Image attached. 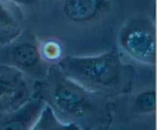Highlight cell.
<instances>
[{
    "label": "cell",
    "instance_id": "obj_1",
    "mask_svg": "<svg viewBox=\"0 0 157 130\" xmlns=\"http://www.w3.org/2000/svg\"><path fill=\"white\" fill-rule=\"evenodd\" d=\"M60 70L84 88L109 89L119 81L121 61L115 53L94 57H67L60 62Z\"/></svg>",
    "mask_w": 157,
    "mask_h": 130
},
{
    "label": "cell",
    "instance_id": "obj_5",
    "mask_svg": "<svg viewBox=\"0 0 157 130\" xmlns=\"http://www.w3.org/2000/svg\"><path fill=\"white\" fill-rule=\"evenodd\" d=\"M105 6L104 0H65L64 11L75 21H87L98 15Z\"/></svg>",
    "mask_w": 157,
    "mask_h": 130
},
{
    "label": "cell",
    "instance_id": "obj_2",
    "mask_svg": "<svg viewBox=\"0 0 157 130\" xmlns=\"http://www.w3.org/2000/svg\"><path fill=\"white\" fill-rule=\"evenodd\" d=\"M48 97L59 114L68 120H78L93 110L94 102L87 90L62 72L53 76Z\"/></svg>",
    "mask_w": 157,
    "mask_h": 130
},
{
    "label": "cell",
    "instance_id": "obj_6",
    "mask_svg": "<svg viewBox=\"0 0 157 130\" xmlns=\"http://www.w3.org/2000/svg\"><path fill=\"white\" fill-rule=\"evenodd\" d=\"M12 55L15 64L23 70H34L41 65V55L38 48L30 43H24L15 47Z\"/></svg>",
    "mask_w": 157,
    "mask_h": 130
},
{
    "label": "cell",
    "instance_id": "obj_3",
    "mask_svg": "<svg viewBox=\"0 0 157 130\" xmlns=\"http://www.w3.org/2000/svg\"><path fill=\"white\" fill-rule=\"evenodd\" d=\"M29 95L30 87L22 72L13 66L0 64V114L16 111Z\"/></svg>",
    "mask_w": 157,
    "mask_h": 130
},
{
    "label": "cell",
    "instance_id": "obj_7",
    "mask_svg": "<svg viewBox=\"0 0 157 130\" xmlns=\"http://www.w3.org/2000/svg\"><path fill=\"white\" fill-rule=\"evenodd\" d=\"M11 1L15 2L21 6V5H32L35 3L37 0H11Z\"/></svg>",
    "mask_w": 157,
    "mask_h": 130
},
{
    "label": "cell",
    "instance_id": "obj_4",
    "mask_svg": "<svg viewBox=\"0 0 157 130\" xmlns=\"http://www.w3.org/2000/svg\"><path fill=\"white\" fill-rule=\"evenodd\" d=\"M24 15L21 6L11 0H0V44H9L21 34Z\"/></svg>",
    "mask_w": 157,
    "mask_h": 130
}]
</instances>
